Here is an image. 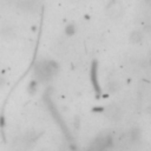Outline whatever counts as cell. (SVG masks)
Wrapping results in <instances>:
<instances>
[{"label":"cell","mask_w":151,"mask_h":151,"mask_svg":"<svg viewBox=\"0 0 151 151\" xmlns=\"http://www.w3.org/2000/svg\"><path fill=\"white\" fill-rule=\"evenodd\" d=\"M57 66L53 61H44L39 63L36 67V73H37V78L39 80H47L54 73Z\"/></svg>","instance_id":"6da1fadb"},{"label":"cell","mask_w":151,"mask_h":151,"mask_svg":"<svg viewBox=\"0 0 151 151\" xmlns=\"http://www.w3.org/2000/svg\"><path fill=\"white\" fill-rule=\"evenodd\" d=\"M74 26H72V25H70V26H67V28H66V33L67 34H73L74 33Z\"/></svg>","instance_id":"7a4b0ae2"}]
</instances>
